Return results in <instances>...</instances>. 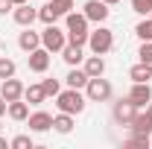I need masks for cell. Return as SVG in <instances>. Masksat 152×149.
Here are the masks:
<instances>
[{
  "label": "cell",
  "mask_w": 152,
  "mask_h": 149,
  "mask_svg": "<svg viewBox=\"0 0 152 149\" xmlns=\"http://www.w3.org/2000/svg\"><path fill=\"white\" fill-rule=\"evenodd\" d=\"M88 23H91V20L85 18L82 12H67V15H64L67 41H70V44H82V47H85V44H88V32H91V29H88Z\"/></svg>",
  "instance_id": "obj_1"
},
{
  "label": "cell",
  "mask_w": 152,
  "mask_h": 149,
  "mask_svg": "<svg viewBox=\"0 0 152 149\" xmlns=\"http://www.w3.org/2000/svg\"><path fill=\"white\" fill-rule=\"evenodd\" d=\"M85 105H88V96L79 91V88H67V91H58L56 96V108L64 114H82L85 111Z\"/></svg>",
  "instance_id": "obj_2"
},
{
  "label": "cell",
  "mask_w": 152,
  "mask_h": 149,
  "mask_svg": "<svg viewBox=\"0 0 152 149\" xmlns=\"http://www.w3.org/2000/svg\"><path fill=\"white\" fill-rule=\"evenodd\" d=\"M91 53H96V56H105V53H111L114 50V29H108V26H96V29H91L88 32V44H85Z\"/></svg>",
  "instance_id": "obj_3"
},
{
  "label": "cell",
  "mask_w": 152,
  "mask_h": 149,
  "mask_svg": "<svg viewBox=\"0 0 152 149\" xmlns=\"http://www.w3.org/2000/svg\"><path fill=\"white\" fill-rule=\"evenodd\" d=\"M111 93H114L111 82L102 79V76H91L88 85H85V96H88V102H108Z\"/></svg>",
  "instance_id": "obj_4"
},
{
  "label": "cell",
  "mask_w": 152,
  "mask_h": 149,
  "mask_svg": "<svg viewBox=\"0 0 152 149\" xmlns=\"http://www.w3.org/2000/svg\"><path fill=\"white\" fill-rule=\"evenodd\" d=\"M67 44V29H58L56 23H47L44 32H41V47L50 50V53H61Z\"/></svg>",
  "instance_id": "obj_5"
},
{
  "label": "cell",
  "mask_w": 152,
  "mask_h": 149,
  "mask_svg": "<svg viewBox=\"0 0 152 149\" xmlns=\"http://www.w3.org/2000/svg\"><path fill=\"white\" fill-rule=\"evenodd\" d=\"M137 111H140V108L134 105L129 96H120V99L114 102V108H111V117L120 123V126H129V123L134 120V114H137Z\"/></svg>",
  "instance_id": "obj_6"
},
{
  "label": "cell",
  "mask_w": 152,
  "mask_h": 149,
  "mask_svg": "<svg viewBox=\"0 0 152 149\" xmlns=\"http://www.w3.org/2000/svg\"><path fill=\"white\" fill-rule=\"evenodd\" d=\"M82 15L91 20V23H105L108 15H111V9H108V3H102V0H85Z\"/></svg>",
  "instance_id": "obj_7"
},
{
  "label": "cell",
  "mask_w": 152,
  "mask_h": 149,
  "mask_svg": "<svg viewBox=\"0 0 152 149\" xmlns=\"http://www.w3.org/2000/svg\"><path fill=\"white\" fill-rule=\"evenodd\" d=\"M129 129H132V137H143V140H149V137H152V117L146 111H137V114H134V120L129 123Z\"/></svg>",
  "instance_id": "obj_8"
},
{
  "label": "cell",
  "mask_w": 152,
  "mask_h": 149,
  "mask_svg": "<svg viewBox=\"0 0 152 149\" xmlns=\"http://www.w3.org/2000/svg\"><path fill=\"white\" fill-rule=\"evenodd\" d=\"M50 50H44V47H35L29 56H26V64H29V70L32 73H47V67H50Z\"/></svg>",
  "instance_id": "obj_9"
},
{
  "label": "cell",
  "mask_w": 152,
  "mask_h": 149,
  "mask_svg": "<svg viewBox=\"0 0 152 149\" xmlns=\"http://www.w3.org/2000/svg\"><path fill=\"white\" fill-rule=\"evenodd\" d=\"M129 99H132L137 108H146V105L152 102V85H149V82H132Z\"/></svg>",
  "instance_id": "obj_10"
},
{
  "label": "cell",
  "mask_w": 152,
  "mask_h": 149,
  "mask_svg": "<svg viewBox=\"0 0 152 149\" xmlns=\"http://www.w3.org/2000/svg\"><path fill=\"white\" fill-rule=\"evenodd\" d=\"M0 93H3V99H6V102L23 99V85H20V79H15V76L3 79V82H0Z\"/></svg>",
  "instance_id": "obj_11"
},
{
  "label": "cell",
  "mask_w": 152,
  "mask_h": 149,
  "mask_svg": "<svg viewBox=\"0 0 152 149\" xmlns=\"http://www.w3.org/2000/svg\"><path fill=\"white\" fill-rule=\"evenodd\" d=\"M12 18L18 26H32V20L38 18V9H32L29 3H18L15 9H12Z\"/></svg>",
  "instance_id": "obj_12"
},
{
  "label": "cell",
  "mask_w": 152,
  "mask_h": 149,
  "mask_svg": "<svg viewBox=\"0 0 152 149\" xmlns=\"http://www.w3.org/2000/svg\"><path fill=\"white\" fill-rule=\"evenodd\" d=\"M61 58H64V64L67 67H79L82 61H85V50H82V44H64V50H61Z\"/></svg>",
  "instance_id": "obj_13"
},
{
  "label": "cell",
  "mask_w": 152,
  "mask_h": 149,
  "mask_svg": "<svg viewBox=\"0 0 152 149\" xmlns=\"http://www.w3.org/2000/svg\"><path fill=\"white\" fill-rule=\"evenodd\" d=\"M18 47L23 53H32L35 47H41V32H35L32 26H23V32L18 35Z\"/></svg>",
  "instance_id": "obj_14"
},
{
  "label": "cell",
  "mask_w": 152,
  "mask_h": 149,
  "mask_svg": "<svg viewBox=\"0 0 152 149\" xmlns=\"http://www.w3.org/2000/svg\"><path fill=\"white\" fill-rule=\"evenodd\" d=\"M53 129V114H47V111H35V114H29V131H50Z\"/></svg>",
  "instance_id": "obj_15"
},
{
  "label": "cell",
  "mask_w": 152,
  "mask_h": 149,
  "mask_svg": "<svg viewBox=\"0 0 152 149\" xmlns=\"http://www.w3.org/2000/svg\"><path fill=\"white\" fill-rule=\"evenodd\" d=\"M88 79H91V76L85 73V67H70V73L64 76V82H67V88H79V91H85V85H88Z\"/></svg>",
  "instance_id": "obj_16"
},
{
  "label": "cell",
  "mask_w": 152,
  "mask_h": 149,
  "mask_svg": "<svg viewBox=\"0 0 152 149\" xmlns=\"http://www.w3.org/2000/svg\"><path fill=\"white\" fill-rule=\"evenodd\" d=\"M6 114H9L12 120L23 123V120H29V102H26V99H15V102H9Z\"/></svg>",
  "instance_id": "obj_17"
},
{
  "label": "cell",
  "mask_w": 152,
  "mask_h": 149,
  "mask_svg": "<svg viewBox=\"0 0 152 149\" xmlns=\"http://www.w3.org/2000/svg\"><path fill=\"white\" fill-rule=\"evenodd\" d=\"M82 67H85V73L88 76H102L105 73V58L102 56H85V61H82Z\"/></svg>",
  "instance_id": "obj_18"
},
{
  "label": "cell",
  "mask_w": 152,
  "mask_h": 149,
  "mask_svg": "<svg viewBox=\"0 0 152 149\" xmlns=\"http://www.w3.org/2000/svg\"><path fill=\"white\" fill-rule=\"evenodd\" d=\"M53 129H56L58 134H70V131H73V114L58 111L56 117H53Z\"/></svg>",
  "instance_id": "obj_19"
},
{
  "label": "cell",
  "mask_w": 152,
  "mask_h": 149,
  "mask_svg": "<svg viewBox=\"0 0 152 149\" xmlns=\"http://www.w3.org/2000/svg\"><path fill=\"white\" fill-rule=\"evenodd\" d=\"M129 79H132V82H149V79H152V64L137 61L132 70H129Z\"/></svg>",
  "instance_id": "obj_20"
},
{
  "label": "cell",
  "mask_w": 152,
  "mask_h": 149,
  "mask_svg": "<svg viewBox=\"0 0 152 149\" xmlns=\"http://www.w3.org/2000/svg\"><path fill=\"white\" fill-rule=\"evenodd\" d=\"M23 99H26L29 105H41V102L47 99V93H44V85H29V88H23Z\"/></svg>",
  "instance_id": "obj_21"
},
{
  "label": "cell",
  "mask_w": 152,
  "mask_h": 149,
  "mask_svg": "<svg viewBox=\"0 0 152 149\" xmlns=\"http://www.w3.org/2000/svg\"><path fill=\"white\" fill-rule=\"evenodd\" d=\"M58 18H61V12L53 6V0H47V3L38 9V20H44V23H56Z\"/></svg>",
  "instance_id": "obj_22"
},
{
  "label": "cell",
  "mask_w": 152,
  "mask_h": 149,
  "mask_svg": "<svg viewBox=\"0 0 152 149\" xmlns=\"http://www.w3.org/2000/svg\"><path fill=\"white\" fill-rule=\"evenodd\" d=\"M134 35L140 38V41H152V15H146V18L134 26Z\"/></svg>",
  "instance_id": "obj_23"
},
{
  "label": "cell",
  "mask_w": 152,
  "mask_h": 149,
  "mask_svg": "<svg viewBox=\"0 0 152 149\" xmlns=\"http://www.w3.org/2000/svg\"><path fill=\"white\" fill-rule=\"evenodd\" d=\"M15 70H18V64H15L12 58L0 56V82H3V79H9V76H15Z\"/></svg>",
  "instance_id": "obj_24"
},
{
  "label": "cell",
  "mask_w": 152,
  "mask_h": 149,
  "mask_svg": "<svg viewBox=\"0 0 152 149\" xmlns=\"http://www.w3.org/2000/svg\"><path fill=\"white\" fill-rule=\"evenodd\" d=\"M9 146L12 149H32V137H29V134H15V137L9 140Z\"/></svg>",
  "instance_id": "obj_25"
},
{
  "label": "cell",
  "mask_w": 152,
  "mask_h": 149,
  "mask_svg": "<svg viewBox=\"0 0 152 149\" xmlns=\"http://www.w3.org/2000/svg\"><path fill=\"white\" fill-rule=\"evenodd\" d=\"M132 9L146 18V15H152V0H132Z\"/></svg>",
  "instance_id": "obj_26"
},
{
  "label": "cell",
  "mask_w": 152,
  "mask_h": 149,
  "mask_svg": "<svg viewBox=\"0 0 152 149\" xmlns=\"http://www.w3.org/2000/svg\"><path fill=\"white\" fill-rule=\"evenodd\" d=\"M41 85H44V93H47V96H58V91H61L58 79H44Z\"/></svg>",
  "instance_id": "obj_27"
},
{
  "label": "cell",
  "mask_w": 152,
  "mask_h": 149,
  "mask_svg": "<svg viewBox=\"0 0 152 149\" xmlns=\"http://www.w3.org/2000/svg\"><path fill=\"white\" fill-rule=\"evenodd\" d=\"M137 56H140V61H146V64H152V41H143V44H140Z\"/></svg>",
  "instance_id": "obj_28"
},
{
  "label": "cell",
  "mask_w": 152,
  "mask_h": 149,
  "mask_svg": "<svg viewBox=\"0 0 152 149\" xmlns=\"http://www.w3.org/2000/svg\"><path fill=\"white\" fill-rule=\"evenodd\" d=\"M53 6H56L58 12H61V18L67 15V12H73V6H76V0H53Z\"/></svg>",
  "instance_id": "obj_29"
},
{
  "label": "cell",
  "mask_w": 152,
  "mask_h": 149,
  "mask_svg": "<svg viewBox=\"0 0 152 149\" xmlns=\"http://www.w3.org/2000/svg\"><path fill=\"white\" fill-rule=\"evenodd\" d=\"M123 146H126V149H146V146H149V140H143V137H129Z\"/></svg>",
  "instance_id": "obj_30"
},
{
  "label": "cell",
  "mask_w": 152,
  "mask_h": 149,
  "mask_svg": "<svg viewBox=\"0 0 152 149\" xmlns=\"http://www.w3.org/2000/svg\"><path fill=\"white\" fill-rule=\"evenodd\" d=\"M15 9V0H0V15H9Z\"/></svg>",
  "instance_id": "obj_31"
},
{
  "label": "cell",
  "mask_w": 152,
  "mask_h": 149,
  "mask_svg": "<svg viewBox=\"0 0 152 149\" xmlns=\"http://www.w3.org/2000/svg\"><path fill=\"white\" fill-rule=\"evenodd\" d=\"M6 108H9V102H6V99H3V93H0V117L6 114Z\"/></svg>",
  "instance_id": "obj_32"
},
{
  "label": "cell",
  "mask_w": 152,
  "mask_h": 149,
  "mask_svg": "<svg viewBox=\"0 0 152 149\" xmlns=\"http://www.w3.org/2000/svg\"><path fill=\"white\" fill-rule=\"evenodd\" d=\"M6 146H9V140H6V137L0 134V149H6Z\"/></svg>",
  "instance_id": "obj_33"
},
{
  "label": "cell",
  "mask_w": 152,
  "mask_h": 149,
  "mask_svg": "<svg viewBox=\"0 0 152 149\" xmlns=\"http://www.w3.org/2000/svg\"><path fill=\"white\" fill-rule=\"evenodd\" d=\"M102 3H108V6H117V3H120V0H102Z\"/></svg>",
  "instance_id": "obj_34"
},
{
  "label": "cell",
  "mask_w": 152,
  "mask_h": 149,
  "mask_svg": "<svg viewBox=\"0 0 152 149\" xmlns=\"http://www.w3.org/2000/svg\"><path fill=\"white\" fill-rule=\"evenodd\" d=\"M146 114H149V117H152V102H149V105H146Z\"/></svg>",
  "instance_id": "obj_35"
},
{
  "label": "cell",
  "mask_w": 152,
  "mask_h": 149,
  "mask_svg": "<svg viewBox=\"0 0 152 149\" xmlns=\"http://www.w3.org/2000/svg\"><path fill=\"white\" fill-rule=\"evenodd\" d=\"M18 3H29V0H15V6H18Z\"/></svg>",
  "instance_id": "obj_36"
},
{
  "label": "cell",
  "mask_w": 152,
  "mask_h": 149,
  "mask_svg": "<svg viewBox=\"0 0 152 149\" xmlns=\"http://www.w3.org/2000/svg\"><path fill=\"white\" fill-rule=\"evenodd\" d=\"M149 146H152V137H149Z\"/></svg>",
  "instance_id": "obj_37"
},
{
  "label": "cell",
  "mask_w": 152,
  "mask_h": 149,
  "mask_svg": "<svg viewBox=\"0 0 152 149\" xmlns=\"http://www.w3.org/2000/svg\"><path fill=\"white\" fill-rule=\"evenodd\" d=\"M0 129H3V126H0Z\"/></svg>",
  "instance_id": "obj_38"
}]
</instances>
